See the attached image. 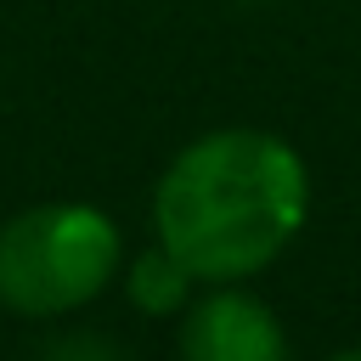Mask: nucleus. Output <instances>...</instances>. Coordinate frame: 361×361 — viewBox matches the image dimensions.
Listing matches in <instances>:
<instances>
[{
	"mask_svg": "<svg viewBox=\"0 0 361 361\" xmlns=\"http://www.w3.org/2000/svg\"><path fill=\"white\" fill-rule=\"evenodd\" d=\"M310 220L305 152L259 124L192 135L152 186V237L197 282H254Z\"/></svg>",
	"mask_w": 361,
	"mask_h": 361,
	"instance_id": "1",
	"label": "nucleus"
},
{
	"mask_svg": "<svg viewBox=\"0 0 361 361\" xmlns=\"http://www.w3.org/2000/svg\"><path fill=\"white\" fill-rule=\"evenodd\" d=\"M124 231L96 203H28L0 226V305L23 322H56L96 305L124 265Z\"/></svg>",
	"mask_w": 361,
	"mask_h": 361,
	"instance_id": "2",
	"label": "nucleus"
},
{
	"mask_svg": "<svg viewBox=\"0 0 361 361\" xmlns=\"http://www.w3.org/2000/svg\"><path fill=\"white\" fill-rule=\"evenodd\" d=\"M175 361H293V338L248 282H203L175 316Z\"/></svg>",
	"mask_w": 361,
	"mask_h": 361,
	"instance_id": "3",
	"label": "nucleus"
},
{
	"mask_svg": "<svg viewBox=\"0 0 361 361\" xmlns=\"http://www.w3.org/2000/svg\"><path fill=\"white\" fill-rule=\"evenodd\" d=\"M118 288H124V299H130L141 316L169 322V316H180V310L192 305V293H197L203 282L180 265V254H169V248L152 237L141 254H124V265H118Z\"/></svg>",
	"mask_w": 361,
	"mask_h": 361,
	"instance_id": "4",
	"label": "nucleus"
},
{
	"mask_svg": "<svg viewBox=\"0 0 361 361\" xmlns=\"http://www.w3.org/2000/svg\"><path fill=\"white\" fill-rule=\"evenodd\" d=\"M34 361H118V350L102 333H56Z\"/></svg>",
	"mask_w": 361,
	"mask_h": 361,
	"instance_id": "5",
	"label": "nucleus"
},
{
	"mask_svg": "<svg viewBox=\"0 0 361 361\" xmlns=\"http://www.w3.org/2000/svg\"><path fill=\"white\" fill-rule=\"evenodd\" d=\"M327 361H361V344H344V350H333Z\"/></svg>",
	"mask_w": 361,
	"mask_h": 361,
	"instance_id": "6",
	"label": "nucleus"
},
{
	"mask_svg": "<svg viewBox=\"0 0 361 361\" xmlns=\"http://www.w3.org/2000/svg\"><path fill=\"white\" fill-rule=\"evenodd\" d=\"M231 6H276V0H231Z\"/></svg>",
	"mask_w": 361,
	"mask_h": 361,
	"instance_id": "7",
	"label": "nucleus"
}]
</instances>
